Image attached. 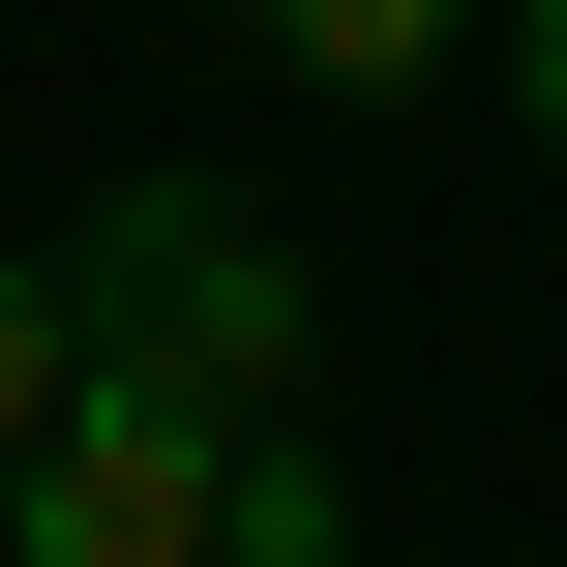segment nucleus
<instances>
[{"instance_id":"1","label":"nucleus","mask_w":567,"mask_h":567,"mask_svg":"<svg viewBox=\"0 0 567 567\" xmlns=\"http://www.w3.org/2000/svg\"><path fill=\"white\" fill-rule=\"evenodd\" d=\"M60 299H90V359L179 389V419H299V359H329V299H299V239H269L239 179H120V209L60 239Z\"/></svg>"},{"instance_id":"2","label":"nucleus","mask_w":567,"mask_h":567,"mask_svg":"<svg viewBox=\"0 0 567 567\" xmlns=\"http://www.w3.org/2000/svg\"><path fill=\"white\" fill-rule=\"evenodd\" d=\"M0 567H239V419H179V389H60L30 449H0Z\"/></svg>"},{"instance_id":"3","label":"nucleus","mask_w":567,"mask_h":567,"mask_svg":"<svg viewBox=\"0 0 567 567\" xmlns=\"http://www.w3.org/2000/svg\"><path fill=\"white\" fill-rule=\"evenodd\" d=\"M239 30H269L299 90H419V60H449V0H239Z\"/></svg>"},{"instance_id":"4","label":"nucleus","mask_w":567,"mask_h":567,"mask_svg":"<svg viewBox=\"0 0 567 567\" xmlns=\"http://www.w3.org/2000/svg\"><path fill=\"white\" fill-rule=\"evenodd\" d=\"M60 389H90V299H60V269H0V449H30Z\"/></svg>"},{"instance_id":"5","label":"nucleus","mask_w":567,"mask_h":567,"mask_svg":"<svg viewBox=\"0 0 567 567\" xmlns=\"http://www.w3.org/2000/svg\"><path fill=\"white\" fill-rule=\"evenodd\" d=\"M508 90H538V150H567V0H508Z\"/></svg>"}]
</instances>
